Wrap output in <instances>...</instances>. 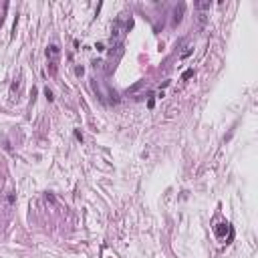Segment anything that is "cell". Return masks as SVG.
<instances>
[{
  "label": "cell",
  "mask_w": 258,
  "mask_h": 258,
  "mask_svg": "<svg viewBox=\"0 0 258 258\" xmlns=\"http://www.w3.org/2000/svg\"><path fill=\"white\" fill-rule=\"evenodd\" d=\"M192 75H194V71H185V73H183V79H190Z\"/></svg>",
  "instance_id": "obj_7"
},
{
  "label": "cell",
  "mask_w": 258,
  "mask_h": 258,
  "mask_svg": "<svg viewBox=\"0 0 258 258\" xmlns=\"http://www.w3.org/2000/svg\"><path fill=\"white\" fill-rule=\"evenodd\" d=\"M210 6H212L210 0H206V2H196V8H198V10H208Z\"/></svg>",
  "instance_id": "obj_3"
},
{
  "label": "cell",
  "mask_w": 258,
  "mask_h": 258,
  "mask_svg": "<svg viewBox=\"0 0 258 258\" xmlns=\"http://www.w3.org/2000/svg\"><path fill=\"white\" fill-rule=\"evenodd\" d=\"M190 53H192V46H185V51L181 53V59H185V57H187V55H190Z\"/></svg>",
  "instance_id": "obj_6"
},
{
  "label": "cell",
  "mask_w": 258,
  "mask_h": 258,
  "mask_svg": "<svg viewBox=\"0 0 258 258\" xmlns=\"http://www.w3.org/2000/svg\"><path fill=\"white\" fill-rule=\"evenodd\" d=\"M226 232H228V224H218L216 226V234L222 238V236H226Z\"/></svg>",
  "instance_id": "obj_2"
},
{
  "label": "cell",
  "mask_w": 258,
  "mask_h": 258,
  "mask_svg": "<svg viewBox=\"0 0 258 258\" xmlns=\"http://www.w3.org/2000/svg\"><path fill=\"white\" fill-rule=\"evenodd\" d=\"M181 12H183V6L176 8V12H174V22H179V20H181Z\"/></svg>",
  "instance_id": "obj_4"
},
{
  "label": "cell",
  "mask_w": 258,
  "mask_h": 258,
  "mask_svg": "<svg viewBox=\"0 0 258 258\" xmlns=\"http://www.w3.org/2000/svg\"><path fill=\"white\" fill-rule=\"evenodd\" d=\"M59 55H61V46H59V44H51L49 49H46V57L53 59V61L59 59Z\"/></svg>",
  "instance_id": "obj_1"
},
{
  "label": "cell",
  "mask_w": 258,
  "mask_h": 258,
  "mask_svg": "<svg viewBox=\"0 0 258 258\" xmlns=\"http://www.w3.org/2000/svg\"><path fill=\"white\" fill-rule=\"evenodd\" d=\"M44 97L49 99V101H53V99H55V97H53V91H51V89H44Z\"/></svg>",
  "instance_id": "obj_5"
}]
</instances>
